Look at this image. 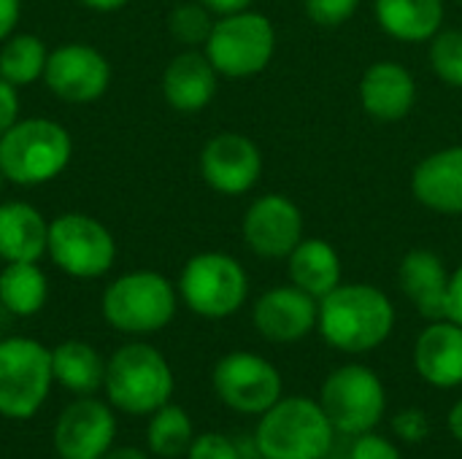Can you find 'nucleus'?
<instances>
[{
	"mask_svg": "<svg viewBox=\"0 0 462 459\" xmlns=\"http://www.w3.org/2000/svg\"><path fill=\"white\" fill-rule=\"evenodd\" d=\"M317 327L333 349L344 354H365L390 338L395 327V306L371 284H338L319 300Z\"/></svg>",
	"mask_w": 462,
	"mask_h": 459,
	"instance_id": "f257e3e1",
	"label": "nucleus"
},
{
	"mask_svg": "<svg viewBox=\"0 0 462 459\" xmlns=\"http://www.w3.org/2000/svg\"><path fill=\"white\" fill-rule=\"evenodd\" d=\"M73 160L70 133L43 116L19 119L0 138V173L16 187H41L60 179Z\"/></svg>",
	"mask_w": 462,
	"mask_h": 459,
	"instance_id": "f03ea898",
	"label": "nucleus"
},
{
	"mask_svg": "<svg viewBox=\"0 0 462 459\" xmlns=\"http://www.w3.org/2000/svg\"><path fill=\"white\" fill-rule=\"evenodd\" d=\"M103 390L116 411L130 417H152L157 409L171 403L173 371L160 349L133 341L119 346L106 360Z\"/></svg>",
	"mask_w": 462,
	"mask_h": 459,
	"instance_id": "7ed1b4c3",
	"label": "nucleus"
},
{
	"mask_svg": "<svg viewBox=\"0 0 462 459\" xmlns=\"http://www.w3.org/2000/svg\"><path fill=\"white\" fill-rule=\"evenodd\" d=\"M333 433L322 406L295 395L260 414L254 446L263 459H325L333 452Z\"/></svg>",
	"mask_w": 462,
	"mask_h": 459,
	"instance_id": "20e7f679",
	"label": "nucleus"
},
{
	"mask_svg": "<svg viewBox=\"0 0 462 459\" xmlns=\"http://www.w3.org/2000/svg\"><path fill=\"white\" fill-rule=\"evenodd\" d=\"M179 308V289L157 271H130L116 276L100 300L103 319L125 335H152L165 330Z\"/></svg>",
	"mask_w": 462,
	"mask_h": 459,
	"instance_id": "39448f33",
	"label": "nucleus"
},
{
	"mask_svg": "<svg viewBox=\"0 0 462 459\" xmlns=\"http://www.w3.org/2000/svg\"><path fill=\"white\" fill-rule=\"evenodd\" d=\"M179 300L203 319H225L241 311L249 298L246 268L225 252L189 257L176 281Z\"/></svg>",
	"mask_w": 462,
	"mask_h": 459,
	"instance_id": "423d86ee",
	"label": "nucleus"
},
{
	"mask_svg": "<svg viewBox=\"0 0 462 459\" xmlns=\"http://www.w3.org/2000/svg\"><path fill=\"white\" fill-rule=\"evenodd\" d=\"M51 384V349L24 335L0 341V417L32 419L46 403Z\"/></svg>",
	"mask_w": 462,
	"mask_h": 459,
	"instance_id": "0eeeda50",
	"label": "nucleus"
},
{
	"mask_svg": "<svg viewBox=\"0 0 462 459\" xmlns=\"http://www.w3.org/2000/svg\"><path fill=\"white\" fill-rule=\"evenodd\" d=\"M206 57L225 78H249L263 73L276 51V30L260 11L219 16L203 46Z\"/></svg>",
	"mask_w": 462,
	"mask_h": 459,
	"instance_id": "6e6552de",
	"label": "nucleus"
},
{
	"mask_svg": "<svg viewBox=\"0 0 462 459\" xmlns=\"http://www.w3.org/2000/svg\"><path fill=\"white\" fill-rule=\"evenodd\" d=\"M46 257L70 279H100L116 262V241L100 219L65 211L49 219Z\"/></svg>",
	"mask_w": 462,
	"mask_h": 459,
	"instance_id": "1a4fd4ad",
	"label": "nucleus"
},
{
	"mask_svg": "<svg viewBox=\"0 0 462 459\" xmlns=\"http://www.w3.org/2000/svg\"><path fill=\"white\" fill-rule=\"evenodd\" d=\"M319 406L338 433L363 436L382 422L387 409V392L382 379L371 368L341 365L325 379Z\"/></svg>",
	"mask_w": 462,
	"mask_h": 459,
	"instance_id": "9d476101",
	"label": "nucleus"
},
{
	"mask_svg": "<svg viewBox=\"0 0 462 459\" xmlns=\"http://www.w3.org/2000/svg\"><path fill=\"white\" fill-rule=\"evenodd\" d=\"M217 398L238 414L260 417L282 400L279 371L254 352L225 354L211 373Z\"/></svg>",
	"mask_w": 462,
	"mask_h": 459,
	"instance_id": "9b49d317",
	"label": "nucleus"
},
{
	"mask_svg": "<svg viewBox=\"0 0 462 459\" xmlns=\"http://www.w3.org/2000/svg\"><path fill=\"white\" fill-rule=\"evenodd\" d=\"M43 84L62 103H95L111 87V62L92 43L70 41L49 51Z\"/></svg>",
	"mask_w": 462,
	"mask_h": 459,
	"instance_id": "f8f14e48",
	"label": "nucleus"
},
{
	"mask_svg": "<svg viewBox=\"0 0 462 459\" xmlns=\"http://www.w3.org/2000/svg\"><path fill=\"white\" fill-rule=\"evenodd\" d=\"M116 441L114 406L92 395H81L54 422L51 446L57 459H100Z\"/></svg>",
	"mask_w": 462,
	"mask_h": 459,
	"instance_id": "ddd939ff",
	"label": "nucleus"
},
{
	"mask_svg": "<svg viewBox=\"0 0 462 459\" xmlns=\"http://www.w3.org/2000/svg\"><path fill=\"white\" fill-rule=\"evenodd\" d=\"M200 176L219 195H246L263 176V151L241 133H217L200 149Z\"/></svg>",
	"mask_w": 462,
	"mask_h": 459,
	"instance_id": "4468645a",
	"label": "nucleus"
},
{
	"mask_svg": "<svg viewBox=\"0 0 462 459\" xmlns=\"http://www.w3.org/2000/svg\"><path fill=\"white\" fill-rule=\"evenodd\" d=\"M244 243L263 260H287L306 238L300 208L279 192L257 197L241 222Z\"/></svg>",
	"mask_w": 462,
	"mask_h": 459,
	"instance_id": "2eb2a0df",
	"label": "nucleus"
},
{
	"mask_svg": "<svg viewBox=\"0 0 462 459\" xmlns=\"http://www.w3.org/2000/svg\"><path fill=\"white\" fill-rule=\"evenodd\" d=\"M317 317L319 300H314L295 284L263 292L252 308V322L257 333L271 344L303 341L317 327Z\"/></svg>",
	"mask_w": 462,
	"mask_h": 459,
	"instance_id": "dca6fc26",
	"label": "nucleus"
},
{
	"mask_svg": "<svg viewBox=\"0 0 462 459\" xmlns=\"http://www.w3.org/2000/svg\"><path fill=\"white\" fill-rule=\"evenodd\" d=\"M363 111L376 122H401L414 111L417 81L411 70L395 60H379L368 65L360 78Z\"/></svg>",
	"mask_w": 462,
	"mask_h": 459,
	"instance_id": "f3484780",
	"label": "nucleus"
},
{
	"mask_svg": "<svg viewBox=\"0 0 462 459\" xmlns=\"http://www.w3.org/2000/svg\"><path fill=\"white\" fill-rule=\"evenodd\" d=\"M160 87H162L165 103L173 111L198 114L214 100L217 87H219V73L203 49L200 51L187 49L165 65Z\"/></svg>",
	"mask_w": 462,
	"mask_h": 459,
	"instance_id": "a211bd4d",
	"label": "nucleus"
},
{
	"mask_svg": "<svg viewBox=\"0 0 462 459\" xmlns=\"http://www.w3.org/2000/svg\"><path fill=\"white\" fill-rule=\"evenodd\" d=\"M411 195L436 214H462V146L428 154L411 173Z\"/></svg>",
	"mask_w": 462,
	"mask_h": 459,
	"instance_id": "6ab92c4d",
	"label": "nucleus"
},
{
	"mask_svg": "<svg viewBox=\"0 0 462 459\" xmlns=\"http://www.w3.org/2000/svg\"><path fill=\"white\" fill-rule=\"evenodd\" d=\"M417 373L439 390L462 384V327L452 319L430 322L414 344Z\"/></svg>",
	"mask_w": 462,
	"mask_h": 459,
	"instance_id": "aec40b11",
	"label": "nucleus"
},
{
	"mask_svg": "<svg viewBox=\"0 0 462 459\" xmlns=\"http://www.w3.org/2000/svg\"><path fill=\"white\" fill-rule=\"evenodd\" d=\"M449 271L430 249H411L398 265V284L409 303L430 322L447 319Z\"/></svg>",
	"mask_w": 462,
	"mask_h": 459,
	"instance_id": "412c9836",
	"label": "nucleus"
},
{
	"mask_svg": "<svg viewBox=\"0 0 462 459\" xmlns=\"http://www.w3.org/2000/svg\"><path fill=\"white\" fill-rule=\"evenodd\" d=\"M49 219L24 200L0 203V260L41 262L46 257Z\"/></svg>",
	"mask_w": 462,
	"mask_h": 459,
	"instance_id": "4be33fe9",
	"label": "nucleus"
},
{
	"mask_svg": "<svg viewBox=\"0 0 462 459\" xmlns=\"http://www.w3.org/2000/svg\"><path fill=\"white\" fill-rule=\"evenodd\" d=\"M290 284L322 300L341 284V257L325 238H303L287 257Z\"/></svg>",
	"mask_w": 462,
	"mask_h": 459,
	"instance_id": "5701e85b",
	"label": "nucleus"
},
{
	"mask_svg": "<svg viewBox=\"0 0 462 459\" xmlns=\"http://www.w3.org/2000/svg\"><path fill=\"white\" fill-rule=\"evenodd\" d=\"M374 14L379 27L403 43H430L444 24L441 0H376Z\"/></svg>",
	"mask_w": 462,
	"mask_h": 459,
	"instance_id": "b1692460",
	"label": "nucleus"
},
{
	"mask_svg": "<svg viewBox=\"0 0 462 459\" xmlns=\"http://www.w3.org/2000/svg\"><path fill=\"white\" fill-rule=\"evenodd\" d=\"M51 373L54 384L65 387L73 395H95L106 381L103 354L84 341H62L51 349Z\"/></svg>",
	"mask_w": 462,
	"mask_h": 459,
	"instance_id": "393cba45",
	"label": "nucleus"
},
{
	"mask_svg": "<svg viewBox=\"0 0 462 459\" xmlns=\"http://www.w3.org/2000/svg\"><path fill=\"white\" fill-rule=\"evenodd\" d=\"M49 300V279L38 262H5L0 268V308L14 317H35Z\"/></svg>",
	"mask_w": 462,
	"mask_h": 459,
	"instance_id": "a878e982",
	"label": "nucleus"
},
{
	"mask_svg": "<svg viewBox=\"0 0 462 459\" xmlns=\"http://www.w3.org/2000/svg\"><path fill=\"white\" fill-rule=\"evenodd\" d=\"M49 49L35 32H11L0 43V78L11 87H30L43 81Z\"/></svg>",
	"mask_w": 462,
	"mask_h": 459,
	"instance_id": "bb28decb",
	"label": "nucleus"
},
{
	"mask_svg": "<svg viewBox=\"0 0 462 459\" xmlns=\"http://www.w3.org/2000/svg\"><path fill=\"white\" fill-rule=\"evenodd\" d=\"M192 438H195L192 419L181 406L165 403L162 409H157L152 414L149 427H146V446L152 454L165 459L181 457V454H187Z\"/></svg>",
	"mask_w": 462,
	"mask_h": 459,
	"instance_id": "cd10ccee",
	"label": "nucleus"
},
{
	"mask_svg": "<svg viewBox=\"0 0 462 459\" xmlns=\"http://www.w3.org/2000/svg\"><path fill=\"white\" fill-rule=\"evenodd\" d=\"M214 14L200 3H179L171 14H168V32L176 43L187 46V49H198L206 46L211 27H214Z\"/></svg>",
	"mask_w": 462,
	"mask_h": 459,
	"instance_id": "c85d7f7f",
	"label": "nucleus"
},
{
	"mask_svg": "<svg viewBox=\"0 0 462 459\" xmlns=\"http://www.w3.org/2000/svg\"><path fill=\"white\" fill-rule=\"evenodd\" d=\"M430 68L433 73L449 84L462 89V30H439L430 38Z\"/></svg>",
	"mask_w": 462,
	"mask_h": 459,
	"instance_id": "c756f323",
	"label": "nucleus"
},
{
	"mask_svg": "<svg viewBox=\"0 0 462 459\" xmlns=\"http://www.w3.org/2000/svg\"><path fill=\"white\" fill-rule=\"evenodd\" d=\"M360 0H303L306 16L319 27H341L357 11Z\"/></svg>",
	"mask_w": 462,
	"mask_h": 459,
	"instance_id": "7c9ffc66",
	"label": "nucleus"
},
{
	"mask_svg": "<svg viewBox=\"0 0 462 459\" xmlns=\"http://www.w3.org/2000/svg\"><path fill=\"white\" fill-rule=\"evenodd\" d=\"M187 459H244L241 449L236 446V441H230L222 433H203L198 438H192Z\"/></svg>",
	"mask_w": 462,
	"mask_h": 459,
	"instance_id": "2f4dec72",
	"label": "nucleus"
},
{
	"mask_svg": "<svg viewBox=\"0 0 462 459\" xmlns=\"http://www.w3.org/2000/svg\"><path fill=\"white\" fill-rule=\"evenodd\" d=\"M393 433L403 441V444H422L430 436V419L425 411L420 409H403L395 419H393Z\"/></svg>",
	"mask_w": 462,
	"mask_h": 459,
	"instance_id": "473e14b6",
	"label": "nucleus"
},
{
	"mask_svg": "<svg viewBox=\"0 0 462 459\" xmlns=\"http://www.w3.org/2000/svg\"><path fill=\"white\" fill-rule=\"evenodd\" d=\"M346 459H403L398 446L393 441H387L384 436H376L374 430L371 433H363L357 436L352 452Z\"/></svg>",
	"mask_w": 462,
	"mask_h": 459,
	"instance_id": "72a5a7b5",
	"label": "nucleus"
},
{
	"mask_svg": "<svg viewBox=\"0 0 462 459\" xmlns=\"http://www.w3.org/2000/svg\"><path fill=\"white\" fill-rule=\"evenodd\" d=\"M19 108H22V103H19V89L0 78V138L22 119V116H19Z\"/></svg>",
	"mask_w": 462,
	"mask_h": 459,
	"instance_id": "f704fd0d",
	"label": "nucleus"
},
{
	"mask_svg": "<svg viewBox=\"0 0 462 459\" xmlns=\"http://www.w3.org/2000/svg\"><path fill=\"white\" fill-rule=\"evenodd\" d=\"M447 319L462 327V265L449 276V295H447Z\"/></svg>",
	"mask_w": 462,
	"mask_h": 459,
	"instance_id": "c9c22d12",
	"label": "nucleus"
},
{
	"mask_svg": "<svg viewBox=\"0 0 462 459\" xmlns=\"http://www.w3.org/2000/svg\"><path fill=\"white\" fill-rule=\"evenodd\" d=\"M19 16H22V0H0V43L11 32H16Z\"/></svg>",
	"mask_w": 462,
	"mask_h": 459,
	"instance_id": "e433bc0d",
	"label": "nucleus"
},
{
	"mask_svg": "<svg viewBox=\"0 0 462 459\" xmlns=\"http://www.w3.org/2000/svg\"><path fill=\"white\" fill-rule=\"evenodd\" d=\"M214 16H230L238 11H249L254 0H200Z\"/></svg>",
	"mask_w": 462,
	"mask_h": 459,
	"instance_id": "4c0bfd02",
	"label": "nucleus"
},
{
	"mask_svg": "<svg viewBox=\"0 0 462 459\" xmlns=\"http://www.w3.org/2000/svg\"><path fill=\"white\" fill-rule=\"evenodd\" d=\"M79 3L89 11H97V14H114V11L125 8L130 0H79Z\"/></svg>",
	"mask_w": 462,
	"mask_h": 459,
	"instance_id": "58836bf2",
	"label": "nucleus"
},
{
	"mask_svg": "<svg viewBox=\"0 0 462 459\" xmlns=\"http://www.w3.org/2000/svg\"><path fill=\"white\" fill-rule=\"evenodd\" d=\"M100 459H149V457H146V452H141V449H135V446H114V449H108V452H106Z\"/></svg>",
	"mask_w": 462,
	"mask_h": 459,
	"instance_id": "ea45409f",
	"label": "nucleus"
},
{
	"mask_svg": "<svg viewBox=\"0 0 462 459\" xmlns=\"http://www.w3.org/2000/svg\"><path fill=\"white\" fill-rule=\"evenodd\" d=\"M447 425H449V433L455 436V441H460L462 444V400H457V403L452 406V411H449V417H447Z\"/></svg>",
	"mask_w": 462,
	"mask_h": 459,
	"instance_id": "a19ab883",
	"label": "nucleus"
},
{
	"mask_svg": "<svg viewBox=\"0 0 462 459\" xmlns=\"http://www.w3.org/2000/svg\"><path fill=\"white\" fill-rule=\"evenodd\" d=\"M3 184H5V179H3V173H0V192H3Z\"/></svg>",
	"mask_w": 462,
	"mask_h": 459,
	"instance_id": "79ce46f5",
	"label": "nucleus"
},
{
	"mask_svg": "<svg viewBox=\"0 0 462 459\" xmlns=\"http://www.w3.org/2000/svg\"><path fill=\"white\" fill-rule=\"evenodd\" d=\"M325 459H341V457H330V454H328V457H325Z\"/></svg>",
	"mask_w": 462,
	"mask_h": 459,
	"instance_id": "37998d69",
	"label": "nucleus"
},
{
	"mask_svg": "<svg viewBox=\"0 0 462 459\" xmlns=\"http://www.w3.org/2000/svg\"><path fill=\"white\" fill-rule=\"evenodd\" d=\"M460 3H462V0H460Z\"/></svg>",
	"mask_w": 462,
	"mask_h": 459,
	"instance_id": "c03bdc74",
	"label": "nucleus"
}]
</instances>
